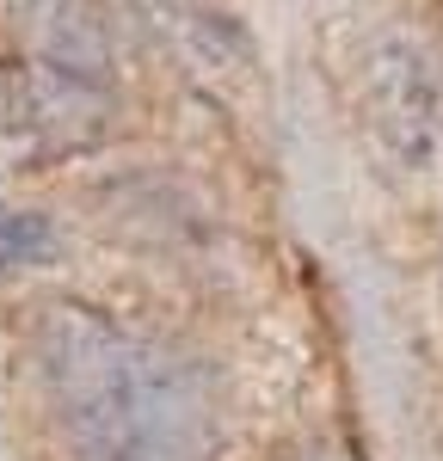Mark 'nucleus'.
<instances>
[{
  "label": "nucleus",
  "instance_id": "obj_3",
  "mask_svg": "<svg viewBox=\"0 0 443 461\" xmlns=\"http://www.w3.org/2000/svg\"><path fill=\"white\" fill-rule=\"evenodd\" d=\"M357 123L394 167L425 173L443 148V74L438 56L388 37L357 56Z\"/></svg>",
  "mask_w": 443,
  "mask_h": 461
},
{
  "label": "nucleus",
  "instance_id": "obj_4",
  "mask_svg": "<svg viewBox=\"0 0 443 461\" xmlns=\"http://www.w3.org/2000/svg\"><path fill=\"white\" fill-rule=\"evenodd\" d=\"M148 13H154V19H160V25H167V32L173 37H185V43H191V50H197V56H210V43H228V13H222V0H142Z\"/></svg>",
  "mask_w": 443,
  "mask_h": 461
},
{
  "label": "nucleus",
  "instance_id": "obj_5",
  "mask_svg": "<svg viewBox=\"0 0 443 461\" xmlns=\"http://www.w3.org/2000/svg\"><path fill=\"white\" fill-rule=\"evenodd\" d=\"M56 252V228L32 210H6L0 203V271H25V265H43Z\"/></svg>",
  "mask_w": 443,
  "mask_h": 461
},
{
  "label": "nucleus",
  "instance_id": "obj_1",
  "mask_svg": "<svg viewBox=\"0 0 443 461\" xmlns=\"http://www.w3.org/2000/svg\"><path fill=\"white\" fill-rule=\"evenodd\" d=\"M32 345L68 461H216V388L179 345L80 302H50Z\"/></svg>",
  "mask_w": 443,
  "mask_h": 461
},
{
  "label": "nucleus",
  "instance_id": "obj_2",
  "mask_svg": "<svg viewBox=\"0 0 443 461\" xmlns=\"http://www.w3.org/2000/svg\"><path fill=\"white\" fill-rule=\"evenodd\" d=\"M117 105L123 74L105 0H32L6 56L0 130L43 154H74L117 123Z\"/></svg>",
  "mask_w": 443,
  "mask_h": 461
},
{
  "label": "nucleus",
  "instance_id": "obj_6",
  "mask_svg": "<svg viewBox=\"0 0 443 461\" xmlns=\"http://www.w3.org/2000/svg\"><path fill=\"white\" fill-rule=\"evenodd\" d=\"M302 461H345V456H302Z\"/></svg>",
  "mask_w": 443,
  "mask_h": 461
}]
</instances>
